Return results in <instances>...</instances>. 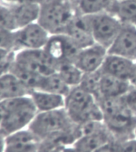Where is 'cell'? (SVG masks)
Segmentation results:
<instances>
[{
	"mask_svg": "<svg viewBox=\"0 0 136 152\" xmlns=\"http://www.w3.org/2000/svg\"><path fill=\"white\" fill-rule=\"evenodd\" d=\"M107 53L136 61V26L123 23L120 32Z\"/></svg>",
	"mask_w": 136,
	"mask_h": 152,
	"instance_id": "obj_10",
	"label": "cell"
},
{
	"mask_svg": "<svg viewBox=\"0 0 136 152\" xmlns=\"http://www.w3.org/2000/svg\"><path fill=\"white\" fill-rule=\"evenodd\" d=\"M0 152H5V137L0 135Z\"/></svg>",
	"mask_w": 136,
	"mask_h": 152,
	"instance_id": "obj_32",
	"label": "cell"
},
{
	"mask_svg": "<svg viewBox=\"0 0 136 152\" xmlns=\"http://www.w3.org/2000/svg\"><path fill=\"white\" fill-rule=\"evenodd\" d=\"M43 50L57 66L65 63H74L79 49L67 34L50 35Z\"/></svg>",
	"mask_w": 136,
	"mask_h": 152,
	"instance_id": "obj_8",
	"label": "cell"
},
{
	"mask_svg": "<svg viewBox=\"0 0 136 152\" xmlns=\"http://www.w3.org/2000/svg\"><path fill=\"white\" fill-rule=\"evenodd\" d=\"M112 135L107 128L79 136L75 140L71 152H94L106 142L112 141Z\"/></svg>",
	"mask_w": 136,
	"mask_h": 152,
	"instance_id": "obj_15",
	"label": "cell"
},
{
	"mask_svg": "<svg viewBox=\"0 0 136 152\" xmlns=\"http://www.w3.org/2000/svg\"><path fill=\"white\" fill-rule=\"evenodd\" d=\"M15 65L40 76H48L57 72V66L43 49L23 50L16 52Z\"/></svg>",
	"mask_w": 136,
	"mask_h": 152,
	"instance_id": "obj_7",
	"label": "cell"
},
{
	"mask_svg": "<svg viewBox=\"0 0 136 152\" xmlns=\"http://www.w3.org/2000/svg\"><path fill=\"white\" fill-rule=\"evenodd\" d=\"M94 152H120L119 142H116L115 140H112L103 145Z\"/></svg>",
	"mask_w": 136,
	"mask_h": 152,
	"instance_id": "obj_30",
	"label": "cell"
},
{
	"mask_svg": "<svg viewBox=\"0 0 136 152\" xmlns=\"http://www.w3.org/2000/svg\"><path fill=\"white\" fill-rule=\"evenodd\" d=\"M76 125L67 115L65 108L38 112L28 129L41 140L72 132Z\"/></svg>",
	"mask_w": 136,
	"mask_h": 152,
	"instance_id": "obj_5",
	"label": "cell"
},
{
	"mask_svg": "<svg viewBox=\"0 0 136 152\" xmlns=\"http://www.w3.org/2000/svg\"><path fill=\"white\" fill-rule=\"evenodd\" d=\"M107 54L106 48L95 43L79 50L74 63L84 73L95 72L101 69Z\"/></svg>",
	"mask_w": 136,
	"mask_h": 152,
	"instance_id": "obj_11",
	"label": "cell"
},
{
	"mask_svg": "<svg viewBox=\"0 0 136 152\" xmlns=\"http://www.w3.org/2000/svg\"><path fill=\"white\" fill-rule=\"evenodd\" d=\"M8 4H10V8L12 10L18 30L26 26L30 25L31 23L38 22L41 5L27 3H15Z\"/></svg>",
	"mask_w": 136,
	"mask_h": 152,
	"instance_id": "obj_18",
	"label": "cell"
},
{
	"mask_svg": "<svg viewBox=\"0 0 136 152\" xmlns=\"http://www.w3.org/2000/svg\"><path fill=\"white\" fill-rule=\"evenodd\" d=\"M30 91L11 72L0 77V102L30 96Z\"/></svg>",
	"mask_w": 136,
	"mask_h": 152,
	"instance_id": "obj_17",
	"label": "cell"
},
{
	"mask_svg": "<svg viewBox=\"0 0 136 152\" xmlns=\"http://www.w3.org/2000/svg\"><path fill=\"white\" fill-rule=\"evenodd\" d=\"M2 118H3V111H2V107L0 105V127H1V123H2Z\"/></svg>",
	"mask_w": 136,
	"mask_h": 152,
	"instance_id": "obj_35",
	"label": "cell"
},
{
	"mask_svg": "<svg viewBox=\"0 0 136 152\" xmlns=\"http://www.w3.org/2000/svg\"><path fill=\"white\" fill-rule=\"evenodd\" d=\"M16 51L0 48V77L10 72L15 64Z\"/></svg>",
	"mask_w": 136,
	"mask_h": 152,
	"instance_id": "obj_26",
	"label": "cell"
},
{
	"mask_svg": "<svg viewBox=\"0 0 136 152\" xmlns=\"http://www.w3.org/2000/svg\"><path fill=\"white\" fill-rule=\"evenodd\" d=\"M0 105L3 111L0 135L3 137L28 128L38 112L30 96L4 100Z\"/></svg>",
	"mask_w": 136,
	"mask_h": 152,
	"instance_id": "obj_1",
	"label": "cell"
},
{
	"mask_svg": "<svg viewBox=\"0 0 136 152\" xmlns=\"http://www.w3.org/2000/svg\"><path fill=\"white\" fill-rule=\"evenodd\" d=\"M30 96L38 112L54 111L65 107V97L61 95L35 90L30 92Z\"/></svg>",
	"mask_w": 136,
	"mask_h": 152,
	"instance_id": "obj_19",
	"label": "cell"
},
{
	"mask_svg": "<svg viewBox=\"0 0 136 152\" xmlns=\"http://www.w3.org/2000/svg\"><path fill=\"white\" fill-rule=\"evenodd\" d=\"M134 135H135V136H136V125L135 127V129H134Z\"/></svg>",
	"mask_w": 136,
	"mask_h": 152,
	"instance_id": "obj_36",
	"label": "cell"
},
{
	"mask_svg": "<svg viewBox=\"0 0 136 152\" xmlns=\"http://www.w3.org/2000/svg\"><path fill=\"white\" fill-rule=\"evenodd\" d=\"M0 26L10 31L18 30L10 4L0 2Z\"/></svg>",
	"mask_w": 136,
	"mask_h": 152,
	"instance_id": "obj_25",
	"label": "cell"
},
{
	"mask_svg": "<svg viewBox=\"0 0 136 152\" xmlns=\"http://www.w3.org/2000/svg\"><path fill=\"white\" fill-rule=\"evenodd\" d=\"M117 0H71L76 13L82 15H93L108 12Z\"/></svg>",
	"mask_w": 136,
	"mask_h": 152,
	"instance_id": "obj_20",
	"label": "cell"
},
{
	"mask_svg": "<svg viewBox=\"0 0 136 152\" xmlns=\"http://www.w3.org/2000/svg\"><path fill=\"white\" fill-rule=\"evenodd\" d=\"M57 72L63 81L71 88L80 85L84 74L75 63H65L59 65Z\"/></svg>",
	"mask_w": 136,
	"mask_h": 152,
	"instance_id": "obj_23",
	"label": "cell"
},
{
	"mask_svg": "<svg viewBox=\"0 0 136 152\" xmlns=\"http://www.w3.org/2000/svg\"><path fill=\"white\" fill-rule=\"evenodd\" d=\"M101 70H98L95 72H86L83 74V79L81 80L79 87L84 91L92 94L96 98L98 94L99 84L102 77Z\"/></svg>",
	"mask_w": 136,
	"mask_h": 152,
	"instance_id": "obj_24",
	"label": "cell"
},
{
	"mask_svg": "<svg viewBox=\"0 0 136 152\" xmlns=\"http://www.w3.org/2000/svg\"><path fill=\"white\" fill-rule=\"evenodd\" d=\"M5 152H42L41 140L30 130H22L5 137Z\"/></svg>",
	"mask_w": 136,
	"mask_h": 152,
	"instance_id": "obj_13",
	"label": "cell"
},
{
	"mask_svg": "<svg viewBox=\"0 0 136 152\" xmlns=\"http://www.w3.org/2000/svg\"><path fill=\"white\" fill-rule=\"evenodd\" d=\"M135 26H136V24H135Z\"/></svg>",
	"mask_w": 136,
	"mask_h": 152,
	"instance_id": "obj_38",
	"label": "cell"
},
{
	"mask_svg": "<svg viewBox=\"0 0 136 152\" xmlns=\"http://www.w3.org/2000/svg\"><path fill=\"white\" fill-rule=\"evenodd\" d=\"M88 18L95 43L108 50L120 32L123 23L108 12L88 15Z\"/></svg>",
	"mask_w": 136,
	"mask_h": 152,
	"instance_id": "obj_6",
	"label": "cell"
},
{
	"mask_svg": "<svg viewBox=\"0 0 136 152\" xmlns=\"http://www.w3.org/2000/svg\"><path fill=\"white\" fill-rule=\"evenodd\" d=\"M123 102L132 113L136 115V88L131 85L128 91L121 96Z\"/></svg>",
	"mask_w": 136,
	"mask_h": 152,
	"instance_id": "obj_28",
	"label": "cell"
},
{
	"mask_svg": "<svg viewBox=\"0 0 136 152\" xmlns=\"http://www.w3.org/2000/svg\"><path fill=\"white\" fill-rule=\"evenodd\" d=\"M50 34L38 23H31L14 31V50L18 52L23 50L43 49Z\"/></svg>",
	"mask_w": 136,
	"mask_h": 152,
	"instance_id": "obj_9",
	"label": "cell"
},
{
	"mask_svg": "<svg viewBox=\"0 0 136 152\" xmlns=\"http://www.w3.org/2000/svg\"><path fill=\"white\" fill-rule=\"evenodd\" d=\"M76 14L71 0H47L40 6L37 23L50 35L65 34L68 25Z\"/></svg>",
	"mask_w": 136,
	"mask_h": 152,
	"instance_id": "obj_3",
	"label": "cell"
},
{
	"mask_svg": "<svg viewBox=\"0 0 136 152\" xmlns=\"http://www.w3.org/2000/svg\"><path fill=\"white\" fill-rule=\"evenodd\" d=\"M65 34L81 50L95 43L91 33L88 15L76 14L68 25Z\"/></svg>",
	"mask_w": 136,
	"mask_h": 152,
	"instance_id": "obj_12",
	"label": "cell"
},
{
	"mask_svg": "<svg viewBox=\"0 0 136 152\" xmlns=\"http://www.w3.org/2000/svg\"><path fill=\"white\" fill-rule=\"evenodd\" d=\"M130 82H131V85L136 88V65H135V70L133 77H132V78H131V80Z\"/></svg>",
	"mask_w": 136,
	"mask_h": 152,
	"instance_id": "obj_33",
	"label": "cell"
},
{
	"mask_svg": "<svg viewBox=\"0 0 136 152\" xmlns=\"http://www.w3.org/2000/svg\"><path fill=\"white\" fill-rule=\"evenodd\" d=\"M120 152H136V139H129L119 142Z\"/></svg>",
	"mask_w": 136,
	"mask_h": 152,
	"instance_id": "obj_29",
	"label": "cell"
},
{
	"mask_svg": "<svg viewBox=\"0 0 136 152\" xmlns=\"http://www.w3.org/2000/svg\"><path fill=\"white\" fill-rule=\"evenodd\" d=\"M135 61L108 53L100 70L104 74L131 81L135 70Z\"/></svg>",
	"mask_w": 136,
	"mask_h": 152,
	"instance_id": "obj_14",
	"label": "cell"
},
{
	"mask_svg": "<svg viewBox=\"0 0 136 152\" xmlns=\"http://www.w3.org/2000/svg\"><path fill=\"white\" fill-rule=\"evenodd\" d=\"M0 2H1V0H0Z\"/></svg>",
	"mask_w": 136,
	"mask_h": 152,
	"instance_id": "obj_37",
	"label": "cell"
},
{
	"mask_svg": "<svg viewBox=\"0 0 136 152\" xmlns=\"http://www.w3.org/2000/svg\"><path fill=\"white\" fill-rule=\"evenodd\" d=\"M14 31H10L0 26V48L14 50Z\"/></svg>",
	"mask_w": 136,
	"mask_h": 152,
	"instance_id": "obj_27",
	"label": "cell"
},
{
	"mask_svg": "<svg viewBox=\"0 0 136 152\" xmlns=\"http://www.w3.org/2000/svg\"><path fill=\"white\" fill-rule=\"evenodd\" d=\"M70 88L66 84L57 72L52 74L44 76L41 82L39 89L40 91L58 94L66 97L71 91Z\"/></svg>",
	"mask_w": 136,
	"mask_h": 152,
	"instance_id": "obj_22",
	"label": "cell"
},
{
	"mask_svg": "<svg viewBox=\"0 0 136 152\" xmlns=\"http://www.w3.org/2000/svg\"><path fill=\"white\" fill-rule=\"evenodd\" d=\"M103 115V123L111 135H126L133 132L136 115L130 111L120 97L101 98L97 100Z\"/></svg>",
	"mask_w": 136,
	"mask_h": 152,
	"instance_id": "obj_4",
	"label": "cell"
},
{
	"mask_svg": "<svg viewBox=\"0 0 136 152\" xmlns=\"http://www.w3.org/2000/svg\"><path fill=\"white\" fill-rule=\"evenodd\" d=\"M108 13L118 18L122 23L136 24V0H117Z\"/></svg>",
	"mask_w": 136,
	"mask_h": 152,
	"instance_id": "obj_21",
	"label": "cell"
},
{
	"mask_svg": "<svg viewBox=\"0 0 136 152\" xmlns=\"http://www.w3.org/2000/svg\"><path fill=\"white\" fill-rule=\"evenodd\" d=\"M64 108L75 125L103 121V115L96 98L79 86L72 88L66 96Z\"/></svg>",
	"mask_w": 136,
	"mask_h": 152,
	"instance_id": "obj_2",
	"label": "cell"
},
{
	"mask_svg": "<svg viewBox=\"0 0 136 152\" xmlns=\"http://www.w3.org/2000/svg\"><path fill=\"white\" fill-rule=\"evenodd\" d=\"M131 86L130 81L103 73L96 100L101 98L120 97L128 91Z\"/></svg>",
	"mask_w": 136,
	"mask_h": 152,
	"instance_id": "obj_16",
	"label": "cell"
},
{
	"mask_svg": "<svg viewBox=\"0 0 136 152\" xmlns=\"http://www.w3.org/2000/svg\"><path fill=\"white\" fill-rule=\"evenodd\" d=\"M47 0H18L17 3H33V4H38V5H42Z\"/></svg>",
	"mask_w": 136,
	"mask_h": 152,
	"instance_id": "obj_31",
	"label": "cell"
},
{
	"mask_svg": "<svg viewBox=\"0 0 136 152\" xmlns=\"http://www.w3.org/2000/svg\"><path fill=\"white\" fill-rule=\"evenodd\" d=\"M1 1L6 3H15L18 2V0H1Z\"/></svg>",
	"mask_w": 136,
	"mask_h": 152,
	"instance_id": "obj_34",
	"label": "cell"
}]
</instances>
